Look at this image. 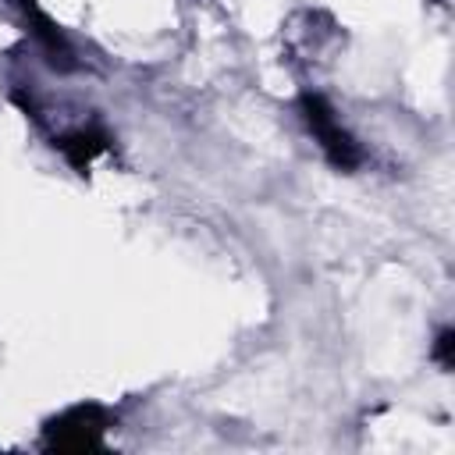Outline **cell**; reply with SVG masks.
Here are the masks:
<instances>
[{
	"label": "cell",
	"instance_id": "obj_1",
	"mask_svg": "<svg viewBox=\"0 0 455 455\" xmlns=\"http://www.w3.org/2000/svg\"><path fill=\"white\" fill-rule=\"evenodd\" d=\"M299 110H302L306 128H309V132H313V139L320 142L323 156H327L338 171H355V167H363L366 153L359 149V142L352 139V132L334 117L331 103H327L320 92H302Z\"/></svg>",
	"mask_w": 455,
	"mask_h": 455
},
{
	"label": "cell",
	"instance_id": "obj_2",
	"mask_svg": "<svg viewBox=\"0 0 455 455\" xmlns=\"http://www.w3.org/2000/svg\"><path fill=\"white\" fill-rule=\"evenodd\" d=\"M107 409L100 405H75L68 412H60L57 419H50L46 427V448H60V451H85V448H100L103 430H107Z\"/></svg>",
	"mask_w": 455,
	"mask_h": 455
},
{
	"label": "cell",
	"instance_id": "obj_3",
	"mask_svg": "<svg viewBox=\"0 0 455 455\" xmlns=\"http://www.w3.org/2000/svg\"><path fill=\"white\" fill-rule=\"evenodd\" d=\"M11 4L21 11V18H25V25H28V36H32L36 46L43 50L46 64L57 68V71H75V68H78V53H75L71 39L53 25V18H50L36 0H11Z\"/></svg>",
	"mask_w": 455,
	"mask_h": 455
},
{
	"label": "cell",
	"instance_id": "obj_4",
	"mask_svg": "<svg viewBox=\"0 0 455 455\" xmlns=\"http://www.w3.org/2000/svg\"><path fill=\"white\" fill-rule=\"evenodd\" d=\"M53 146L64 153V160H68L71 167L85 171L100 153H107V149L114 146V139H110V132H107L103 124H82V128H75V132L57 135Z\"/></svg>",
	"mask_w": 455,
	"mask_h": 455
},
{
	"label": "cell",
	"instance_id": "obj_5",
	"mask_svg": "<svg viewBox=\"0 0 455 455\" xmlns=\"http://www.w3.org/2000/svg\"><path fill=\"white\" fill-rule=\"evenodd\" d=\"M451 345H455V341H451V331L444 327V331L437 334V345H434V359H437L441 366H451Z\"/></svg>",
	"mask_w": 455,
	"mask_h": 455
}]
</instances>
